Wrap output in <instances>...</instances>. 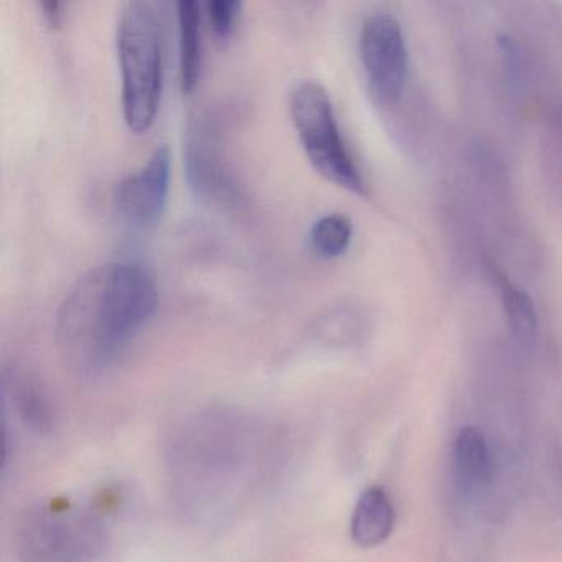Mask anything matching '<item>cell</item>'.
<instances>
[{
    "instance_id": "6da1fadb",
    "label": "cell",
    "mask_w": 562,
    "mask_h": 562,
    "mask_svg": "<svg viewBox=\"0 0 562 562\" xmlns=\"http://www.w3.org/2000/svg\"><path fill=\"white\" fill-rule=\"evenodd\" d=\"M157 308V285L139 262L114 261L81 276L58 311V338L71 363L100 371L140 334Z\"/></svg>"
},
{
    "instance_id": "7a4b0ae2",
    "label": "cell",
    "mask_w": 562,
    "mask_h": 562,
    "mask_svg": "<svg viewBox=\"0 0 562 562\" xmlns=\"http://www.w3.org/2000/svg\"><path fill=\"white\" fill-rule=\"evenodd\" d=\"M121 67V104L134 134L150 130L164 90L162 27L156 9L147 2H127L116 27Z\"/></svg>"
},
{
    "instance_id": "3957f363",
    "label": "cell",
    "mask_w": 562,
    "mask_h": 562,
    "mask_svg": "<svg viewBox=\"0 0 562 562\" xmlns=\"http://www.w3.org/2000/svg\"><path fill=\"white\" fill-rule=\"evenodd\" d=\"M291 117L314 169L348 192L364 193L363 177L345 146L334 104L321 83L301 81L292 90Z\"/></svg>"
},
{
    "instance_id": "277c9868",
    "label": "cell",
    "mask_w": 562,
    "mask_h": 562,
    "mask_svg": "<svg viewBox=\"0 0 562 562\" xmlns=\"http://www.w3.org/2000/svg\"><path fill=\"white\" fill-rule=\"evenodd\" d=\"M225 131L220 111H196L187 124L183 160L196 195L222 205H239L241 189L226 153Z\"/></svg>"
},
{
    "instance_id": "5b68a950",
    "label": "cell",
    "mask_w": 562,
    "mask_h": 562,
    "mask_svg": "<svg viewBox=\"0 0 562 562\" xmlns=\"http://www.w3.org/2000/svg\"><path fill=\"white\" fill-rule=\"evenodd\" d=\"M364 74L374 93L394 100L403 91L407 75V50L401 25L391 15H371L360 35Z\"/></svg>"
},
{
    "instance_id": "8992f818",
    "label": "cell",
    "mask_w": 562,
    "mask_h": 562,
    "mask_svg": "<svg viewBox=\"0 0 562 562\" xmlns=\"http://www.w3.org/2000/svg\"><path fill=\"white\" fill-rule=\"evenodd\" d=\"M170 182V153L159 146L143 167L127 176L116 190V206L134 226L154 225L166 209Z\"/></svg>"
},
{
    "instance_id": "52a82bcc",
    "label": "cell",
    "mask_w": 562,
    "mask_h": 562,
    "mask_svg": "<svg viewBox=\"0 0 562 562\" xmlns=\"http://www.w3.org/2000/svg\"><path fill=\"white\" fill-rule=\"evenodd\" d=\"M394 525V508L381 486H371L361 493L353 516L351 538L361 548H376L390 538Z\"/></svg>"
},
{
    "instance_id": "ba28073f",
    "label": "cell",
    "mask_w": 562,
    "mask_h": 562,
    "mask_svg": "<svg viewBox=\"0 0 562 562\" xmlns=\"http://www.w3.org/2000/svg\"><path fill=\"white\" fill-rule=\"evenodd\" d=\"M179 24L180 83L183 93H192L202 77V9L195 0L177 4Z\"/></svg>"
},
{
    "instance_id": "9c48e42d",
    "label": "cell",
    "mask_w": 562,
    "mask_h": 562,
    "mask_svg": "<svg viewBox=\"0 0 562 562\" xmlns=\"http://www.w3.org/2000/svg\"><path fill=\"white\" fill-rule=\"evenodd\" d=\"M456 469L460 479L470 486H480L488 482L492 475L488 443L475 427H463L453 449Z\"/></svg>"
},
{
    "instance_id": "30bf717a",
    "label": "cell",
    "mask_w": 562,
    "mask_h": 562,
    "mask_svg": "<svg viewBox=\"0 0 562 562\" xmlns=\"http://www.w3.org/2000/svg\"><path fill=\"white\" fill-rule=\"evenodd\" d=\"M353 226L340 213L322 216L311 229V246L322 258L334 259L344 255L351 243Z\"/></svg>"
},
{
    "instance_id": "8fae6325",
    "label": "cell",
    "mask_w": 562,
    "mask_h": 562,
    "mask_svg": "<svg viewBox=\"0 0 562 562\" xmlns=\"http://www.w3.org/2000/svg\"><path fill=\"white\" fill-rule=\"evenodd\" d=\"M503 299H505L506 315H508L513 334L522 344H531L536 335V312L528 295L509 282H505Z\"/></svg>"
},
{
    "instance_id": "7c38bea8",
    "label": "cell",
    "mask_w": 562,
    "mask_h": 562,
    "mask_svg": "<svg viewBox=\"0 0 562 562\" xmlns=\"http://www.w3.org/2000/svg\"><path fill=\"white\" fill-rule=\"evenodd\" d=\"M243 4L238 0H213L206 4L210 27L218 37L226 38L235 31Z\"/></svg>"
},
{
    "instance_id": "4fadbf2b",
    "label": "cell",
    "mask_w": 562,
    "mask_h": 562,
    "mask_svg": "<svg viewBox=\"0 0 562 562\" xmlns=\"http://www.w3.org/2000/svg\"><path fill=\"white\" fill-rule=\"evenodd\" d=\"M41 8L52 27H58L61 24V21H64V11H61L64 4H60L57 0H44V2H41Z\"/></svg>"
}]
</instances>
